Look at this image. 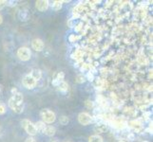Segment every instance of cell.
Returning <instances> with one entry per match:
<instances>
[{
	"instance_id": "obj_3",
	"label": "cell",
	"mask_w": 153,
	"mask_h": 142,
	"mask_svg": "<svg viewBox=\"0 0 153 142\" xmlns=\"http://www.w3.org/2000/svg\"><path fill=\"white\" fill-rule=\"evenodd\" d=\"M21 125L22 127L25 129V131L27 132L28 135H30V136H33L37 134V130H36L35 126L33 122H30L28 119H23L22 122H21Z\"/></svg>"
},
{
	"instance_id": "obj_12",
	"label": "cell",
	"mask_w": 153,
	"mask_h": 142,
	"mask_svg": "<svg viewBox=\"0 0 153 142\" xmlns=\"http://www.w3.org/2000/svg\"><path fill=\"white\" fill-rule=\"evenodd\" d=\"M57 87H58V90H59L60 92H62V93H66L68 90V85L64 81L61 82L59 83V85H58Z\"/></svg>"
},
{
	"instance_id": "obj_29",
	"label": "cell",
	"mask_w": 153,
	"mask_h": 142,
	"mask_svg": "<svg viewBox=\"0 0 153 142\" xmlns=\"http://www.w3.org/2000/svg\"><path fill=\"white\" fill-rule=\"evenodd\" d=\"M15 93H17L16 88H14V87H13V88H12V94H13V95H14Z\"/></svg>"
},
{
	"instance_id": "obj_19",
	"label": "cell",
	"mask_w": 153,
	"mask_h": 142,
	"mask_svg": "<svg viewBox=\"0 0 153 142\" xmlns=\"http://www.w3.org/2000/svg\"><path fill=\"white\" fill-rule=\"evenodd\" d=\"M76 82L78 83H83V82H86V78L85 76H83V75H78L77 78H76Z\"/></svg>"
},
{
	"instance_id": "obj_27",
	"label": "cell",
	"mask_w": 153,
	"mask_h": 142,
	"mask_svg": "<svg viewBox=\"0 0 153 142\" xmlns=\"http://www.w3.org/2000/svg\"><path fill=\"white\" fill-rule=\"evenodd\" d=\"M25 142H36V140L33 138V136H29L28 138H26Z\"/></svg>"
},
{
	"instance_id": "obj_20",
	"label": "cell",
	"mask_w": 153,
	"mask_h": 142,
	"mask_svg": "<svg viewBox=\"0 0 153 142\" xmlns=\"http://www.w3.org/2000/svg\"><path fill=\"white\" fill-rule=\"evenodd\" d=\"M56 79H57L58 81L63 82V80H64V79H65V74H64V72H59V73H58Z\"/></svg>"
},
{
	"instance_id": "obj_25",
	"label": "cell",
	"mask_w": 153,
	"mask_h": 142,
	"mask_svg": "<svg viewBox=\"0 0 153 142\" xmlns=\"http://www.w3.org/2000/svg\"><path fill=\"white\" fill-rule=\"evenodd\" d=\"M6 3H7L8 6H10V7H14L15 5H16L17 1H7Z\"/></svg>"
},
{
	"instance_id": "obj_34",
	"label": "cell",
	"mask_w": 153,
	"mask_h": 142,
	"mask_svg": "<svg viewBox=\"0 0 153 142\" xmlns=\"http://www.w3.org/2000/svg\"><path fill=\"white\" fill-rule=\"evenodd\" d=\"M143 142H149V141H143Z\"/></svg>"
},
{
	"instance_id": "obj_9",
	"label": "cell",
	"mask_w": 153,
	"mask_h": 142,
	"mask_svg": "<svg viewBox=\"0 0 153 142\" xmlns=\"http://www.w3.org/2000/svg\"><path fill=\"white\" fill-rule=\"evenodd\" d=\"M18 18L21 21H28L30 19V13L28 12V10H20L18 13Z\"/></svg>"
},
{
	"instance_id": "obj_10",
	"label": "cell",
	"mask_w": 153,
	"mask_h": 142,
	"mask_svg": "<svg viewBox=\"0 0 153 142\" xmlns=\"http://www.w3.org/2000/svg\"><path fill=\"white\" fill-rule=\"evenodd\" d=\"M43 133L46 135H48V136H53L56 133V129L55 127H53V126H46L45 129L43 130Z\"/></svg>"
},
{
	"instance_id": "obj_13",
	"label": "cell",
	"mask_w": 153,
	"mask_h": 142,
	"mask_svg": "<svg viewBox=\"0 0 153 142\" xmlns=\"http://www.w3.org/2000/svg\"><path fill=\"white\" fill-rule=\"evenodd\" d=\"M88 142H104L103 138L98 135H93L91 136H89Z\"/></svg>"
},
{
	"instance_id": "obj_33",
	"label": "cell",
	"mask_w": 153,
	"mask_h": 142,
	"mask_svg": "<svg viewBox=\"0 0 153 142\" xmlns=\"http://www.w3.org/2000/svg\"><path fill=\"white\" fill-rule=\"evenodd\" d=\"M118 142H126V141H124V140H119Z\"/></svg>"
},
{
	"instance_id": "obj_30",
	"label": "cell",
	"mask_w": 153,
	"mask_h": 142,
	"mask_svg": "<svg viewBox=\"0 0 153 142\" xmlns=\"http://www.w3.org/2000/svg\"><path fill=\"white\" fill-rule=\"evenodd\" d=\"M68 27H70V28H72V19H71L70 21H68Z\"/></svg>"
},
{
	"instance_id": "obj_35",
	"label": "cell",
	"mask_w": 153,
	"mask_h": 142,
	"mask_svg": "<svg viewBox=\"0 0 153 142\" xmlns=\"http://www.w3.org/2000/svg\"><path fill=\"white\" fill-rule=\"evenodd\" d=\"M0 92H1V89H0Z\"/></svg>"
},
{
	"instance_id": "obj_21",
	"label": "cell",
	"mask_w": 153,
	"mask_h": 142,
	"mask_svg": "<svg viewBox=\"0 0 153 142\" xmlns=\"http://www.w3.org/2000/svg\"><path fill=\"white\" fill-rule=\"evenodd\" d=\"M6 113V106H5V104L0 102V115H4Z\"/></svg>"
},
{
	"instance_id": "obj_11",
	"label": "cell",
	"mask_w": 153,
	"mask_h": 142,
	"mask_svg": "<svg viewBox=\"0 0 153 142\" xmlns=\"http://www.w3.org/2000/svg\"><path fill=\"white\" fill-rule=\"evenodd\" d=\"M30 76L33 77L36 82H37L38 80H40L41 77H42V71L40 69H37V68H35V69L31 70Z\"/></svg>"
},
{
	"instance_id": "obj_5",
	"label": "cell",
	"mask_w": 153,
	"mask_h": 142,
	"mask_svg": "<svg viewBox=\"0 0 153 142\" xmlns=\"http://www.w3.org/2000/svg\"><path fill=\"white\" fill-rule=\"evenodd\" d=\"M78 121L82 125H88L92 121V118L89 114L86 112H82L78 115Z\"/></svg>"
},
{
	"instance_id": "obj_6",
	"label": "cell",
	"mask_w": 153,
	"mask_h": 142,
	"mask_svg": "<svg viewBox=\"0 0 153 142\" xmlns=\"http://www.w3.org/2000/svg\"><path fill=\"white\" fill-rule=\"evenodd\" d=\"M23 85L28 89H33L36 86V81L30 74H28L23 78Z\"/></svg>"
},
{
	"instance_id": "obj_18",
	"label": "cell",
	"mask_w": 153,
	"mask_h": 142,
	"mask_svg": "<svg viewBox=\"0 0 153 142\" xmlns=\"http://www.w3.org/2000/svg\"><path fill=\"white\" fill-rule=\"evenodd\" d=\"M86 80H88V81H89V82H93L94 81V74L92 72H88L87 73V75H86Z\"/></svg>"
},
{
	"instance_id": "obj_22",
	"label": "cell",
	"mask_w": 153,
	"mask_h": 142,
	"mask_svg": "<svg viewBox=\"0 0 153 142\" xmlns=\"http://www.w3.org/2000/svg\"><path fill=\"white\" fill-rule=\"evenodd\" d=\"M61 82L60 81H58L57 80V79L55 78V79H53V80H52V82H51V83H52V85H53V86H58V85H59V83H60Z\"/></svg>"
},
{
	"instance_id": "obj_16",
	"label": "cell",
	"mask_w": 153,
	"mask_h": 142,
	"mask_svg": "<svg viewBox=\"0 0 153 142\" xmlns=\"http://www.w3.org/2000/svg\"><path fill=\"white\" fill-rule=\"evenodd\" d=\"M52 6H53V9L55 10H59L62 8V1H54Z\"/></svg>"
},
{
	"instance_id": "obj_7",
	"label": "cell",
	"mask_w": 153,
	"mask_h": 142,
	"mask_svg": "<svg viewBox=\"0 0 153 142\" xmlns=\"http://www.w3.org/2000/svg\"><path fill=\"white\" fill-rule=\"evenodd\" d=\"M50 2L48 0H38L35 3V7L37 9L39 12H45V10H48L49 8V4Z\"/></svg>"
},
{
	"instance_id": "obj_17",
	"label": "cell",
	"mask_w": 153,
	"mask_h": 142,
	"mask_svg": "<svg viewBox=\"0 0 153 142\" xmlns=\"http://www.w3.org/2000/svg\"><path fill=\"white\" fill-rule=\"evenodd\" d=\"M95 130H97L99 133H104L107 130V128H105V126H104L103 123H101V124H97V127L95 128Z\"/></svg>"
},
{
	"instance_id": "obj_23",
	"label": "cell",
	"mask_w": 153,
	"mask_h": 142,
	"mask_svg": "<svg viewBox=\"0 0 153 142\" xmlns=\"http://www.w3.org/2000/svg\"><path fill=\"white\" fill-rule=\"evenodd\" d=\"M128 139L130 140V141H133V140L135 139V135H134V133H130V134H128Z\"/></svg>"
},
{
	"instance_id": "obj_8",
	"label": "cell",
	"mask_w": 153,
	"mask_h": 142,
	"mask_svg": "<svg viewBox=\"0 0 153 142\" xmlns=\"http://www.w3.org/2000/svg\"><path fill=\"white\" fill-rule=\"evenodd\" d=\"M31 46L35 51H42L44 49V42L41 39H33L31 42Z\"/></svg>"
},
{
	"instance_id": "obj_28",
	"label": "cell",
	"mask_w": 153,
	"mask_h": 142,
	"mask_svg": "<svg viewBox=\"0 0 153 142\" xmlns=\"http://www.w3.org/2000/svg\"><path fill=\"white\" fill-rule=\"evenodd\" d=\"M5 5H6V1H3V0H0V10H2Z\"/></svg>"
},
{
	"instance_id": "obj_26",
	"label": "cell",
	"mask_w": 153,
	"mask_h": 142,
	"mask_svg": "<svg viewBox=\"0 0 153 142\" xmlns=\"http://www.w3.org/2000/svg\"><path fill=\"white\" fill-rule=\"evenodd\" d=\"M96 85H98L99 87H101L103 85V81L101 80V79H97L96 80Z\"/></svg>"
},
{
	"instance_id": "obj_2",
	"label": "cell",
	"mask_w": 153,
	"mask_h": 142,
	"mask_svg": "<svg viewBox=\"0 0 153 142\" xmlns=\"http://www.w3.org/2000/svg\"><path fill=\"white\" fill-rule=\"evenodd\" d=\"M40 117L42 118V121L45 122V123H49V124L54 122L55 119H56L55 114L52 112V111H51V110H49V109H43V110H41Z\"/></svg>"
},
{
	"instance_id": "obj_4",
	"label": "cell",
	"mask_w": 153,
	"mask_h": 142,
	"mask_svg": "<svg viewBox=\"0 0 153 142\" xmlns=\"http://www.w3.org/2000/svg\"><path fill=\"white\" fill-rule=\"evenodd\" d=\"M30 56H31V52L30 50V49L26 46H22L18 49L17 50V57L21 61L23 62H27L30 59Z\"/></svg>"
},
{
	"instance_id": "obj_1",
	"label": "cell",
	"mask_w": 153,
	"mask_h": 142,
	"mask_svg": "<svg viewBox=\"0 0 153 142\" xmlns=\"http://www.w3.org/2000/svg\"><path fill=\"white\" fill-rule=\"evenodd\" d=\"M9 106L10 107V109L13 110V112H15L16 114H20L23 112V95L20 92L15 93L14 95H13L10 99H9Z\"/></svg>"
},
{
	"instance_id": "obj_32",
	"label": "cell",
	"mask_w": 153,
	"mask_h": 142,
	"mask_svg": "<svg viewBox=\"0 0 153 142\" xmlns=\"http://www.w3.org/2000/svg\"><path fill=\"white\" fill-rule=\"evenodd\" d=\"M51 142H58V140L57 139H53V140H51Z\"/></svg>"
},
{
	"instance_id": "obj_31",
	"label": "cell",
	"mask_w": 153,
	"mask_h": 142,
	"mask_svg": "<svg viewBox=\"0 0 153 142\" xmlns=\"http://www.w3.org/2000/svg\"><path fill=\"white\" fill-rule=\"evenodd\" d=\"M2 22H3V18H2V16H1V14H0V25L2 24Z\"/></svg>"
},
{
	"instance_id": "obj_24",
	"label": "cell",
	"mask_w": 153,
	"mask_h": 142,
	"mask_svg": "<svg viewBox=\"0 0 153 142\" xmlns=\"http://www.w3.org/2000/svg\"><path fill=\"white\" fill-rule=\"evenodd\" d=\"M85 105L88 107V108H92L93 107V102H91V101H87L86 102H85Z\"/></svg>"
},
{
	"instance_id": "obj_15",
	"label": "cell",
	"mask_w": 153,
	"mask_h": 142,
	"mask_svg": "<svg viewBox=\"0 0 153 142\" xmlns=\"http://www.w3.org/2000/svg\"><path fill=\"white\" fill-rule=\"evenodd\" d=\"M68 121H70V119H68L67 116H62V117H60V118H59V122L62 125H67L68 123Z\"/></svg>"
},
{
	"instance_id": "obj_14",
	"label": "cell",
	"mask_w": 153,
	"mask_h": 142,
	"mask_svg": "<svg viewBox=\"0 0 153 142\" xmlns=\"http://www.w3.org/2000/svg\"><path fill=\"white\" fill-rule=\"evenodd\" d=\"M34 126H35V128H36V130H37V132L38 131H41V132H43V130L45 129V127H46V123L45 122H43L42 120H40V121H37L35 124H34Z\"/></svg>"
}]
</instances>
